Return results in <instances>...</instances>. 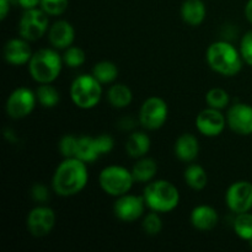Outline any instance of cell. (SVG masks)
Here are the masks:
<instances>
[{"instance_id":"19","label":"cell","mask_w":252,"mask_h":252,"mask_svg":"<svg viewBox=\"0 0 252 252\" xmlns=\"http://www.w3.org/2000/svg\"><path fill=\"white\" fill-rule=\"evenodd\" d=\"M207 16L206 5L202 0H185L181 6V17L185 24L197 27Z\"/></svg>"},{"instance_id":"9","label":"cell","mask_w":252,"mask_h":252,"mask_svg":"<svg viewBox=\"0 0 252 252\" xmlns=\"http://www.w3.org/2000/svg\"><path fill=\"white\" fill-rule=\"evenodd\" d=\"M37 101L36 93L29 88H17L12 91L6 100L5 110L12 120H21L31 115Z\"/></svg>"},{"instance_id":"17","label":"cell","mask_w":252,"mask_h":252,"mask_svg":"<svg viewBox=\"0 0 252 252\" xmlns=\"http://www.w3.org/2000/svg\"><path fill=\"white\" fill-rule=\"evenodd\" d=\"M191 224L194 229L199 231H211L218 225V212L211 206L201 204L192 209Z\"/></svg>"},{"instance_id":"8","label":"cell","mask_w":252,"mask_h":252,"mask_svg":"<svg viewBox=\"0 0 252 252\" xmlns=\"http://www.w3.org/2000/svg\"><path fill=\"white\" fill-rule=\"evenodd\" d=\"M169 116V107L165 100L152 96L143 102L139 111V123L148 130L160 129Z\"/></svg>"},{"instance_id":"33","label":"cell","mask_w":252,"mask_h":252,"mask_svg":"<svg viewBox=\"0 0 252 252\" xmlns=\"http://www.w3.org/2000/svg\"><path fill=\"white\" fill-rule=\"evenodd\" d=\"M240 54L243 61L248 65L252 66V31L246 32L240 41Z\"/></svg>"},{"instance_id":"32","label":"cell","mask_w":252,"mask_h":252,"mask_svg":"<svg viewBox=\"0 0 252 252\" xmlns=\"http://www.w3.org/2000/svg\"><path fill=\"white\" fill-rule=\"evenodd\" d=\"M78 142L79 137L75 135L66 134L59 140V152L63 155L64 158H75L76 155V149H78Z\"/></svg>"},{"instance_id":"29","label":"cell","mask_w":252,"mask_h":252,"mask_svg":"<svg viewBox=\"0 0 252 252\" xmlns=\"http://www.w3.org/2000/svg\"><path fill=\"white\" fill-rule=\"evenodd\" d=\"M63 62L66 66L69 68H79V66L83 65L86 61V54L80 47L70 46L66 49H64L63 56Z\"/></svg>"},{"instance_id":"21","label":"cell","mask_w":252,"mask_h":252,"mask_svg":"<svg viewBox=\"0 0 252 252\" xmlns=\"http://www.w3.org/2000/svg\"><path fill=\"white\" fill-rule=\"evenodd\" d=\"M107 100L115 108H126L132 103L133 93L125 84H113L107 91Z\"/></svg>"},{"instance_id":"20","label":"cell","mask_w":252,"mask_h":252,"mask_svg":"<svg viewBox=\"0 0 252 252\" xmlns=\"http://www.w3.org/2000/svg\"><path fill=\"white\" fill-rule=\"evenodd\" d=\"M152 140L144 132H133L126 142V150L128 155L134 159H140L149 153Z\"/></svg>"},{"instance_id":"35","label":"cell","mask_w":252,"mask_h":252,"mask_svg":"<svg viewBox=\"0 0 252 252\" xmlns=\"http://www.w3.org/2000/svg\"><path fill=\"white\" fill-rule=\"evenodd\" d=\"M31 197L39 204H44L49 199V192L43 184H34L31 187Z\"/></svg>"},{"instance_id":"39","label":"cell","mask_w":252,"mask_h":252,"mask_svg":"<svg viewBox=\"0 0 252 252\" xmlns=\"http://www.w3.org/2000/svg\"><path fill=\"white\" fill-rule=\"evenodd\" d=\"M10 2H11V4H15V5H19V0H10Z\"/></svg>"},{"instance_id":"34","label":"cell","mask_w":252,"mask_h":252,"mask_svg":"<svg viewBox=\"0 0 252 252\" xmlns=\"http://www.w3.org/2000/svg\"><path fill=\"white\" fill-rule=\"evenodd\" d=\"M96 147H97L100 155H105L107 153L112 152L113 147H115V140L110 134H100L95 137Z\"/></svg>"},{"instance_id":"16","label":"cell","mask_w":252,"mask_h":252,"mask_svg":"<svg viewBox=\"0 0 252 252\" xmlns=\"http://www.w3.org/2000/svg\"><path fill=\"white\" fill-rule=\"evenodd\" d=\"M75 30L70 22L65 20L56 21L48 30L49 43L56 49H66L73 44Z\"/></svg>"},{"instance_id":"13","label":"cell","mask_w":252,"mask_h":252,"mask_svg":"<svg viewBox=\"0 0 252 252\" xmlns=\"http://www.w3.org/2000/svg\"><path fill=\"white\" fill-rule=\"evenodd\" d=\"M226 117L217 108H204L197 115L196 128L202 135L214 138L220 135L226 127Z\"/></svg>"},{"instance_id":"18","label":"cell","mask_w":252,"mask_h":252,"mask_svg":"<svg viewBox=\"0 0 252 252\" xmlns=\"http://www.w3.org/2000/svg\"><path fill=\"white\" fill-rule=\"evenodd\" d=\"M174 153L179 160L184 162H193L199 154V142L196 135L184 133L176 139Z\"/></svg>"},{"instance_id":"24","label":"cell","mask_w":252,"mask_h":252,"mask_svg":"<svg viewBox=\"0 0 252 252\" xmlns=\"http://www.w3.org/2000/svg\"><path fill=\"white\" fill-rule=\"evenodd\" d=\"M101 157L98 153L97 147L95 143V137H89V135H81L79 137L78 142V149H76L75 158L80 159L81 161L86 162H94Z\"/></svg>"},{"instance_id":"31","label":"cell","mask_w":252,"mask_h":252,"mask_svg":"<svg viewBox=\"0 0 252 252\" xmlns=\"http://www.w3.org/2000/svg\"><path fill=\"white\" fill-rule=\"evenodd\" d=\"M69 6V0H41V7L48 16H59Z\"/></svg>"},{"instance_id":"2","label":"cell","mask_w":252,"mask_h":252,"mask_svg":"<svg viewBox=\"0 0 252 252\" xmlns=\"http://www.w3.org/2000/svg\"><path fill=\"white\" fill-rule=\"evenodd\" d=\"M206 59L212 70L223 76H235L243 68L240 51L226 41L213 42L208 47Z\"/></svg>"},{"instance_id":"14","label":"cell","mask_w":252,"mask_h":252,"mask_svg":"<svg viewBox=\"0 0 252 252\" xmlns=\"http://www.w3.org/2000/svg\"><path fill=\"white\" fill-rule=\"evenodd\" d=\"M226 123L239 135L252 134V106L238 102L230 106L226 113Z\"/></svg>"},{"instance_id":"30","label":"cell","mask_w":252,"mask_h":252,"mask_svg":"<svg viewBox=\"0 0 252 252\" xmlns=\"http://www.w3.org/2000/svg\"><path fill=\"white\" fill-rule=\"evenodd\" d=\"M160 213L152 211L144 217L142 223V228L144 233L149 236H155L161 233L162 220L159 216Z\"/></svg>"},{"instance_id":"1","label":"cell","mask_w":252,"mask_h":252,"mask_svg":"<svg viewBox=\"0 0 252 252\" xmlns=\"http://www.w3.org/2000/svg\"><path fill=\"white\" fill-rule=\"evenodd\" d=\"M86 162L78 158H65L57 166L52 179L53 191L61 197L80 193L88 185L89 172Z\"/></svg>"},{"instance_id":"11","label":"cell","mask_w":252,"mask_h":252,"mask_svg":"<svg viewBox=\"0 0 252 252\" xmlns=\"http://www.w3.org/2000/svg\"><path fill=\"white\" fill-rule=\"evenodd\" d=\"M56 225V213L47 206H38L32 209L26 219L29 233L34 238H44Z\"/></svg>"},{"instance_id":"38","label":"cell","mask_w":252,"mask_h":252,"mask_svg":"<svg viewBox=\"0 0 252 252\" xmlns=\"http://www.w3.org/2000/svg\"><path fill=\"white\" fill-rule=\"evenodd\" d=\"M245 17L250 24H252V0H249L245 5Z\"/></svg>"},{"instance_id":"4","label":"cell","mask_w":252,"mask_h":252,"mask_svg":"<svg viewBox=\"0 0 252 252\" xmlns=\"http://www.w3.org/2000/svg\"><path fill=\"white\" fill-rule=\"evenodd\" d=\"M145 204L158 213L172 212L180 203V192L174 184L166 180L150 181L143 192Z\"/></svg>"},{"instance_id":"5","label":"cell","mask_w":252,"mask_h":252,"mask_svg":"<svg viewBox=\"0 0 252 252\" xmlns=\"http://www.w3.org/2000/svg\"><path fill=\"white\" fill-rule=\"evenodd\" d=\"M70 97L76 107L81 110H91L101 101L102 84L93 74H81L71 83Z\"/></svg>"},{"instance_id":"40","label":"cell","mask_w":252,"mask_h":252,"mask_svg":"<svg viewBox=\"0 0 252 252\" xmlns=\"http://www.w3.org/2000/svg\"><path fill=\"white\" fill-rule=\"evenodd\" d=\"M249 243H250V246H251V248H252V239H251L250 241H249Z\"/></svg>"},{"instance_id":"10","label":"cell","mask_w":252,"mask_h":252,"mask_svg":"<svg viewBox=\"0 0 252 252\" xmlns=\"http://www.w3.org/2000/svg\"><path fill=\"white\" fill-rule=\"evenodd\" d=\"M225 204L233 213L240 214L252 209V184L250 181H236L225 192Z\"/></svg>"},{"instance_id":"7","label":"cell","mask_w":252,"mask_h":252,"mask_svg":"<svg viewBox=\"0 0 252 252\" xmlns=\"http://www.w3.org/2000/svg\"><path fill=\"white\" fill-rule=\"evenodd\" d=\"M49 30L48 15L41 9L25 10L19 22V33L29 42L42 38Z\"/></svg>"},{"instance_id":"36","label":"cell","mask_w":252,"mask_h":252,"mask_svg":"<svg viewBox=\"0 0 252 252\" xmlns=\"http://www.w3.org/2000/svg\"><path fill=\"white\" fill-rule=\"evenodd\" d=\"M19 5L24 10L37 9L41 5V0H19Z\"/></svg>"},{"instance_id":"27","label":"cell","mask_w":252,"mask_h":252,"mask_svg":"<svg viewBox=\"0 0 252 252\" xmlns=\"http://www.w3.org/2000/svg\"><path fill=\"white\" fill-rule=\"evenodd\" d=\"M233 228L239 238L250 241L252 239V214L250 212L236 214Z\"/></svg>"},{"instance_id":"37","label":"cell","mask_w":252,"mask_h":252,"mask_svg":"<svg viewBox=\"0 0 252 252\" xmlns=\"http://www.w3.org/2000/svg\"><path fill=\"white\" fill-rule=\"evenodd\" d=\"M10 0H0V20H5L6 19L7 14L10 11Z\"/></svg>"},{"instance_id":"28","label":"cell","mask_w":252,"mask_h":252,"mask_svg":"<svg viewBox=\"0 0 252 252\" xmlns=\"http://www.w3.org/2000/svg\"><path fill=\"white\" fill-rule=\"evenodd\" d=\"M206 102L208 107L217 108V110H224L229 106L230 97L228 91L220 88H213L206 94Z\"/></svg>"},{"instance_id":"25","label":"cell","mask_w":252,"mask_h":252,"mask_svg":"<svg viewBox=\"0 0 252 252\" xmlns=\"http://www.w3.org/2000/svg\"><path fill=\"white\" fill-rule=\"evenodd\" d=\"M93 75L101 84H111L118 78V68L113 62L102 61L94 65Z\"/></svg>"},{"instance_id":"6","label":"cell","mask_w":252,"mask_h":252,"mask_svg":"<svg viewBox=\"0 0 252 252\" xmlns=\"http://www.w3.org/2000/svg\"><path fill=\"white\" fill-rule=\"evenodd\" d=\"M132 171L120 165H110L98 175V185L106 194L120 197L128 193L134 184Z\"/></svg>"},{"instance_id":"22","label":"cell","mask_w":252,"mask_h":252,"mask_svg":"<svg viewBox=\"0 0 252 252\" xmlns=\"http://www.w3.org/2000/svg\"><path fill=\"white\" fill-rule=\"evenodd\" d=\"M184 180L189 189L202 191L208 185V175L198 164H189L184 172Z\"/></svg>"},{"instance_id":"12","label":"cell","mask_w":252,"mask_h":252,"mask_svg":"<svg viewBox=\"0 0 252 252\" xmlns=\"http://www.w3.org/2000/svg\"><path fill=\"white\" fill-rule=\"evenodd\" d=\"M144 197L135 196V194L126 193L117 197L113 204V213L116 218L125 223H133L138 220L144 214L145 211Z\"/></svg>"},{"instance_id":"26","label":"cell","mask_w":252,"mask_h":252,"mask_svg":"<svg viewBox=\"0 0 252 252\" xmlns=\"http://www.w3.org/2000/svg\"><path fill=\"white\" fill-rule=\"evenodd\" d=\"M37 101L44 108H53L61 101L58 90L51 84H41L36 90Z\"/></svg>"},{"instance_id":"23","label":"cell","mask_w":252,"mask_h":252,"mask_svg":"<svg viewBox=\"0 0 252 252\" xmlns=\"http://www.w3.org/2000/svg\"><path fill=\"white\" fill-rule=\"evenodd\" d=\"M135 182H150L158 172V164L152 158L143 157L138 159L130 170Z\"/></svg>"},{"instance_id":"15","label":"cell","mask_w":252,"mask_h":252,"mask_svg":"<svg viewBox=\"0 0 252 252\" xmlns=\"http://www.w3.org/2000/svg\"><path fill=\"white\" fill-rule=\"evenodd\" d=\"M32 54L33 53H32V49L30 47L29 41L22 38V37L9 39L4 47L5 61L15 66L29 64Z\"/></svg>"},{"instance_id":"3","label":"cell","mask_w":252,"mask_h":252,"mask_svg":"<svg viewBox=\"0 0 252 252\" xmlns=\"http://www.w3.org/2000/svg\"><path fill=\"white\" fill-rule=\"evenodd\" d=\"M63 57L56 48H42L32 54L29 62V71L38 84H52L61 75L63 68Z\"/></svg>"}]
</instances>
